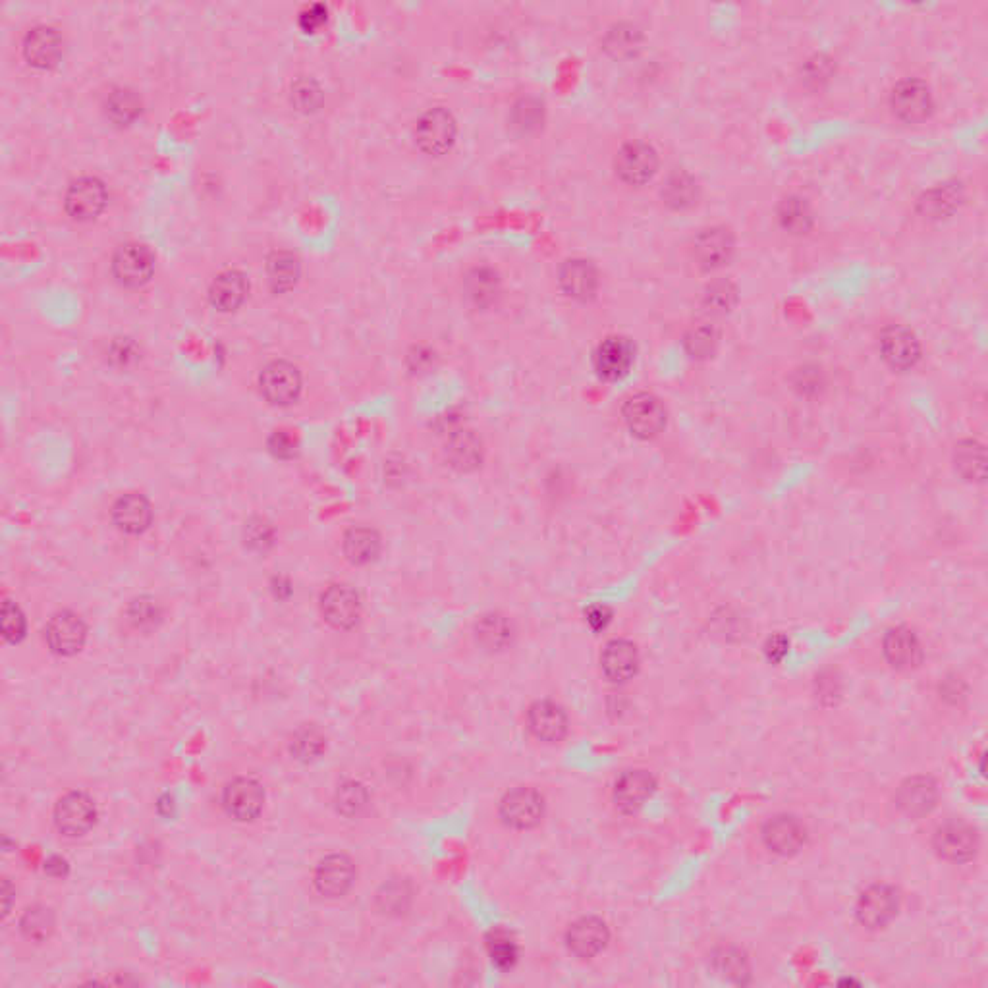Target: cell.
Listing matches in <instances>:
<instances>
[{
  "label": "cell",
  "instance_id": "cell-1",
  "mask_svg": "<svg viewBox=\"0 0 988 988\" xmlns=\"http://www.w3.org/2000/svg\"><path fill=\"white\" fill-rule=\"evenodd\" d=\"M888 107L904 124H923L933 116V89L919 78H904L892 85Z\"/></svg>",
  "mask_w": 988,
  "mask_h": 988
},
{
  "label": "cell",
  "instance_id": "cell-2",
  "mask_svg": "<svg viewBox=\"0 0 988 988\" xmlns=\"http://www.w3.org/2000/svg\"><path fill=\"white\" fill-rule=\"evenodd\" d=\"M659 166L657 149L651 143L639 139L624 143L614 157L616 176L633 188L649 184L659 172Z\"/></svg>",
  "mask_w": 988,
  "mask_h": 988
},
{
  "label": "cell",
  "instance_id": "cell-3",
  "mask_svg": "<svg viewBox=\"0 0 988 988\" xmlns=\"http://www.w3.org/2000/svg\"><path fill=\"white\" fill-rule=\"evenodd\" d=\"M736 251L734 232L726 226H707L699 230L689 246L693 263L703 271H716L730 263Z\"/></svg>",
  "mask_w": 988,
  "mask_h": 988
},
{
  "label": "cell",
  "instance_id": "cell-4",
  "mask_svg": "<svg viewBox=\"0 0 988 988\" xmlns=\"http://www.w3.org/2000/svg\"><path fill=\"white\" fill-rule=\"evenodd\" d=\"M458 136V122L444 107H435L421 114L415 126V141L427 155H444L452 149Z\"/></svg>",
  "mask_w": 988,
  "mask_h": 988
},
{
  "label": "cell",
  "instance_id": "cell-5",
  "mask_svg": "<svg viewBox=\"0 0 988 988\" xmlns=\"http://www.w3.org/2000/svg\"><path fill=\"white\" fill-rule=\"evenodd\" d=\"M624 423L637 439H655L666 427V410L659 398L647 392L630 396L622 408Z\"/></svg>",
  "mask_w": 988,
  "mask_h": 988
},
{
  "label": "cell",
  "instance_id": "cell-6",
  "mask_svg": "<svg viewBox=\"0 0 988 988\" xmlns=\"http://www.w3.org/2000/svg\"><path fill=\"white\" fill-rule=\"evenodd\" d=\"M265 805V790L255 778L240 776L230 780L222 790V807L238 823L255 821Z\"/></svg>",
  "mask_w": 988,
  "mask_h": 988
},
{
  "label": "cell",
  "instance_id": "cell-7",
  "mask_svg": "<svg viewBox=\"0 0 988 988\" xmlns=\"http://www.w3.org/2000/svg\"><path fill=\"white\" fill-rule=\"evenodd\" d=\"M56 830L68 838H80L97 823V807L85 792H68L55 805Z\"/></svg>",
  "mask_w": 988,
  "mask_h": 988
},
{
  "label": "cell",
  "instance_id": "cell-8",
  "mask_svg": "<svg viewBox=\"0 0 988 988\" xmlns=\"http://www.w3.org/2000/svg\"><path fill=\"white\" fill-rule=\"evenodd\" d=\"M155 259L151 249L139 242H128L118 247L112 257V273L124 286L138 288L153 275Z\"/></svg>",
  "mask_w": 988,
  "mask_h": 988
},
{
  "label": "cell",
  "instance_id": "cell-9",
  "mask_svg": "<svg viewBox=\"0 0 988 988\" xmlns=\"http://www.w3.org/2000/svg\"><path fill=\"white\" fill-rule=\"evenodd\" d=\"M259 386L267 402L273 406H288L300 396L302 375L298 367L288 361H273L263 369Z\"/></svg>",
  "mask_w": 988,
  "mask_h": 988
},
{
  "label": "cell",
  "instance_id": "cell-10",
  "mask_svg": "<svg viewBox=\"0 0 988 988\" xmlns=\"http://www.w3.org/2000/svg\"><path fill=\"white\" fill-rule=\"evenodd\" d=\"M45 639L55 655L74 657L85 645L87 626L76 612L62 610L49 620L45 628Z\"/></svg>",
  "mask_w": 988,
  "mask_h": 988
},
{
  "label": "cell",
  "instance_id": "cell-11",
  "mask_svg": "<svg viewBox=\"0 0 988 988\" xmlns=\"http://www.w3.org/2000/svg\"><path fill=\"white\" fill-rule=\"evenodd\" d=\"M880 356L896 371H909L921 359V342L913 330L894 325L882 330L879 338Z\"/></svg>",
  "mask_w": 988,
  "mask_h": 988
},
{
  "label": "cell",
  "instance_id": "cell-12",
  "mask_svg": "<svg viewBox=\"0 0 988 988\" xmlns=\"http://www.w3.org/2000/svg\"><path fill=\"white\" fill-rule=\"evenodd\" d=\"M64 205L74 219H95L107 205V188L95 176H82L70 184L64 195Z\"/></svg>",
  "mask_w": 988,
  "mask_h": 988
},
{
  "label": "cell",
  "instance_id": "cell-13",
  "mask_svg": "<svg viewBox=\"0 0 988 988\" xmlns=\"http://www.w3.org/2000/svg\"><path fill=\"white\" fill-rule=\"evenodd\" d=\"M321 612L336 630H352L361 618V601L356 589L344 583L330 585L321 595Z\"/></svg>",
  "mask_w": 988,
  "mask_h": 988
},
{
  "label": "cell",
  "instance_id": "cell-14",
  "mask_svg": "<svg viewBox=\"0 0 988 988\" xmlns=\"http://www.w3.org/2000/svg\"><path fill=\"white\" fill-rule=\"evenodd\" d=\"M898 909V892L886 884H877L861 894L857 902V919L869 929H879L896 917Z\"/></svg>",
  "mask_w": 988,
  "mask_h": 988
},
{
  "label": "cell",
  "instance_id": "cell-15",
  "mask_svg": "<svg viewBox=\"0 0 988 988\" xmlns=\"http://www.w3.org/2000/svg\"><path fill=\"white\" fill-rule=\"evenodd\" d=\"M545 803L543 797L533 788H516L502 799L500 815L504 823L518 830L533 828L543 819Z\"/></svg>",
  "mask_w": 988,
  "mask_h": 988
},
{
  "label": "cell",
  "instance_id": "cell-16",
  "mask_svg": "<svg viewBox=\"0 0 988 988\" xmlns=\"http://www.w3.org/2000/svg\"><path fill=\"white\" fill-rule=\"evenodd\" d=\"M356 880L354 861L344 853L327 855L315 869V888L327 898H342Z\"/></svg>",
  "mask_w": 988,
  "mask_h": 988
},
{
  "label": "cell",
  "instance_id": "cell-17",
  "mask_svg": "<svg viewBox=\"0 0 988 988\" xmlns=\"http://www.w3.org/2000/svg\"><path fill=\"white\" fill-rule=\"evenodd\" d=\"M965 201V188L958 180H946L929 188L917 199V213L925 220L950 219Z\"/></svg>",
  "mask_w": 988,
  "mask_h": 988
},
{
  "label": "cell",
  "instance_id": "cell-18",
  "mask_svg": "<svg viewBox=\"0 0 988 988\" xmlns=\"http://www.w3.org/2000/svg\"><path fill=\"white\" fill-rule=\"evenodd\" d=\"M558 284L568 298L587 302L595 298L599 290V271L591 261L574 257L564 261V265L560 267Z\"/></svg>",
  "mask_w": 988,
  "mask_h": 988
},
{
  "label": "cell",
  "instance_id": "cell-19",
  "mask_svg": "<svg viewBox=\"0 0 988 988\" xmlns=\"http://www.w3.org/2000/svg\"><path fill=\"white\" fill-rule=\"evenodd\" d=\"M977 846V834L967 824L946 823L934 834V848L938 855L954 863L971 861L977 853Z\"/></svg>",
  "mask_w": 988,
  "mask_h": 988
},
{
  "label": "cell",
  "instance_id": "cell-20",
  "mask_svg": "<svg viewBox=\"0 0 988 988\" xmlns=\"http://www.w3.org/2000/svg\"><path fill=\"white\" fill-rule=\"evenodd\" d=\"M633 365V346L630 340L610 336L603 340L595 352V369L604 381L624 379Z\"/></svg>",
  "mask_w": 988,
  "mask_h": 988
},
{
  "label": "cell",
  "instance_id": "cell-21",
  "mask_svg": "<svg viewBox=\"0 0 988 988\" xmlns=\"http://www.w3.org/2000/svg\"><path fill=\"white\" fill-rule=\"evenodd\" d=\"M608 938L610 934L604 921L597 917H583L570 927V931L566 934V944L574 956L581 960H589L603 952L608 944Z\"/></svg>",
  "mask_w": 988,
  "mask_h": 988
},
{
  "label": "cell",
  "instance_id": "cell-22",
  "mask_svg": "<svg viewBox=\"0 0 988 988\" xmlns=\"http://www.w3.org/2000/svg\"><path fill=\"white\" fill-rule=\"evenodd\" d=\"M763 840L772 853L788 857L801 850L805 842V826L792 815H778L765 824Z\"/></svg>",
  "mask_w": 988,
  "mask_h": 988
},
{
  "label": "cell",
  "instance_id": "cell-23",
  "mask_svg": "<svg viewBox=\"0 0 988 988\" xmlns=\"http://www.w3.org/2000/svg\"><path fill=\"white\" fill-rule=\"evenodd\" d=\"M62 37L51 26H35L24 37V56L35 68H51L62 56Z\"/></svg>",
  "mask_w": 988,
  "mask_h": 988
},
{
  "label": "cell",
  "instance_id": "cell-24",
  "mask_svg": "<svg viewBox=\"0 0 988 988\" xmlns=\"http://www.w3.org/2000/svg\"><path fill=\"white\" fill-rule=\"evenodd\" d=\"M527 724L537 740L547 743L562 740L568 732V716L562 707L550 701L535 703L527 714Z\"/></svg>",
  "mask_w": 988,
  "mask_h": 988
},
{
  "label": "cell",
  "instance_id": "cell-25",
  "mask_svg": "<svg viewBox=\"0 0 988 988\" xmlns=\"http://www.w3.org/2000/svg\"><path fill=\"white\" fill-rule=\"evenodd\" d=\"M936 799H938V788L931 778L925 776L909 778L900 786V792L896 796L898 807L911 819L929 815L936 805Z\"/></svg>",
  "mask_w": 988,
  "mask_h": 988
},
{
  "label": "cell",
  "instance_id": "cell-26",
  "mask_svg": "<svg viewBox=\"0 0 988 988\" xmlns=\"http://www.w3.org/2000/svg\"><path fill=\"white\" fill-rule=\"evenodd\" d=\"M604 676L610 682H628L635 676L639 666V655L635 645L626 639H614L604 647L601 657Z\"/></svg>",
  "mask_w": 988,
  "mask_h": 988
},
{
  "label": "cell",
  "instance_id": "cell-27",
  "mask_svg": "<svg viewBox=\"0 0 988 988\" xmlns=\"http://www.w3.org/2000/svg\"><path fill=\"white\" fill-rule=\"evenodd\" d=\"M151 504L141 494H124L112 506V520L124 533L139 535L151 525Z\"/></svg>",
  "mask_w": 988,
  "mask_h": 988
},
{
  "label": "cell",
  "instance_id": "cell-28",
  "mask_svg": "<svg viewBox=\"0 0 988 988\" xmlns=\"http://www.w3.org/2000/svg\"><path fill=\"white\" fill-rule=\"evenodd\" d=\"M655 786V778L647 770H628L614 786V799L620 809L635 811L653 796Z\"/></svg>",
  "mask_w": 988,
  "mask_h": 988
},
{
  "label": "cell",
  "instance_id": "cell-29",
  "mask_svg": "<svg viewBox=\"0 0 988 988\" xmlns=\"http://www.w3.org/2000/svg\"><path fill=\"white\" fill-rule=\"evenodd\" d=\"M776 220L790 236H807L815 226V211L801 195H786L776 207Z\"/></svg>",
  "mask_w": 988,
  "mask_h": 988
},
{
  "label": "cell",
  "instance_id": "cell-30",
  "mask_svg": "<svg viewBox=\"0 0 988 988\" xmlns=\"http://www.w3.org/2000/svg\"><path fill=\"white\" fill-rule=\"evenodd\" d=\"M247 290H249V284H247L246 275L230 269V271L220 273L213 280L211 290H209V298L217 309L228 313V311L238 309L242 303L246 302Z\"/></svg>",
  "mask_w": 988,
  "mask_h": 988
},
{
  "label": "cell",
  "instance_id": "cell-31",
  "mask_svg": "<svg viewBox=\"0 0 988 988\" xmlns=\"http://www.w3.org/2000/svg\"><path fill=\"white\" fill-rule=\"evenodd\" d=\"M660 197L666 207L674 211H686L699 199V184L686 170H674L666 176Z\"/></svg>",
  "mask_w": 988,
  "mask_h": 988
},
{
  "label": "cell",
  "instance_id": "cell-32",
  "mask_svg": "<svg viewBox=\"0 0 988 988\" xmlns=\"http://www.w3.org/2000/svg\"><path fill=\"white\" fill-rule=\"evenodd\" d=\"M884 655L896 668H913L921 660L919 639L907 628H894L884 637Z\"/></svg>",
  "mask_w": 988,
  "mask_h": 988
},
{
  "label": "cell",
  "instance_id": "cell-33",
  "mask_svg": "<svg viewBox=\"0 0 988 988\" xmlns=\"http://www.w3.org/2000/svg\"><path fill=\"white\" fill-rule=\"evenodd\" d=\"M446 456L456 469L471 471L481 464L483 458L481 442L471 431L456 429L446 440Z\"/></svg>",
  "mask_w": 988,
  "mask_h": 988
},
{
  "label": "cell",
  "instance_id": "cell-34",
  "mask_svg": "<svg viewBox=\"0 0 988 988\" xmlns=\"http://www.w3.org/2000/svg\"><path fill=\"white\" fill-rule=\"evenodd\" d=\"M344 554L356 566H365V564L375 562L381 554L379 533L369 529V527L350 529L344 537Z\"/></svg>",
  "mask_w": 988,
  "mask_h": 988
},
{
  "label": "cell",
  "instance_id": "cell-35",
  "mask_svg": "<svg viewBox=\"0 0 988 988\" xmlns=\"http://www.w3.org/2000/svg\"><path fill=\"white\" fill-rule=\"evenodd\" d=\"M302 273L300 259L292 251H273L267 259V276L269 284L275 292H288L292 290Z\"/></svg>",
  "mask_w": 988,
  "mask_h": 988
},
{
  "label": "cell",
  "instance_id": "cell-36",
  "mask_svg": "<svg viewBox=\"0 0 988 988\" xmlns=\"http://www.w3.org/2000/svg\"><path fill=\"white\" fill-rule=\"evenodd\" d=\"M545 116H547L545 103L539 97H535V95H527V97L518 99L516 105L512 107L510 124H512V128L518 134L531 136V134H537L543 128Z\"/></svg>",
  "mask_w": 988,
  "mask_h": 988
},
{
  "label": "cell",
  "instance_id": "cell-37",
  "mask_svg": "<svg viewBox=\"0 0 988 988\" xmlns=\"http://www.w3.org/2000/svg\"><path fill=\"white\" fill-rule=\"evenodd\" d=\"M467 300L475 307H489L494 303V298L498 296L500 290V280L489 267H475L469 271L464 282Z\"/></svg>",
  "mask_w": 988,
  "mask_h": 988
},
{
  "label": "cell",
  "instance_id": "cell-38",
  "mask_svg": "<svg viewBox=\"0 0 988 988\" xmlns=\"http://www.w3.org/2000/svg\"><path fill=\"white\" fill-rule=\"evenodd\" d=\"M55 927V911L51 907H28L20 919V931L35 944L47 942L55 933Z\"/></svg>",
  "mask_w": 988,
  "mask_h": 988
},
{
  "label": "cell",
  "instance_id": "cell-39",
  "mask_svg": "<svg viewBox=\"0 0 988 988\" xmlns=\"http://www.w3.org/2000/svg\"><path fill=\"white\" fill-rule=\"evenodd\" d=\"M105 112L116 124H130L141 112V97L130 87H116L105 101Z\"/></svg>",
  "mask_w": 988,
  "mask_h": 988
},
{
  "label": "cell",
  "instance_id": "cell-40",
  "mask_svg": "<svg viewBox=\"0 0 988 988\" xmlns=\"http://www.w3.org/2000/svg\"><path fill=\"white\" fill-rule=\"evenodd\" d=\"M126 618L134 630L151 632L163 622V606L155 597L141 595L128 604Z\"/></svg>",
  "mask_w": 988,
  "mask_h": 988
},
{
  "label": "cell",
  "instance_id": "cell-41",
  "mask_svg": "<svg viewBox=\"0 0 988 988\" xmlns=\"http://www.w3.org/2000/svg\"><path fill=\"white\" fill-rule=\"evenodd\" d=\"M956 467L965 479L983 481L987 471L985 446L977 440H963L960 446H956Z\"/></svg>",
  "mask_w": 988,
  "mask_h": 988
},
{
  "label": "cell",
  "instance_id": "cell-42",
  "mask_svg": "<svg viewBox=\"0 0 988 988\" xmlns=\"http://www.w3.org/2000/svg\"><path fill=\"white\" fill-rule=\"evenodd\" d=\"M334 803H336V809L340 815L354 819L367 809L369 790L359 780H346L338 786V790L334 794Z\"/></svg>",
  "mask_w": 988,
  "mask_h": 988
},
{
  "label": "cell",
  "instance_id": "cell-43",
  "mask_svg": "<svg viewBox=\"0 0 988 988\" xmlns=\"http://www.w3.org/2000/svg\"><path fill=\"white\" fill-rule=\"evenodd\" d=\"M325 749H327L325 736L313 726H303L290 740V753L300 763L317 761Z\"/></svg>",
  "mask_w": 988,
  "mask_h": 988
},
{
  "label": "cell",
  "instance_id": "cell-44",
  "mask_svg": "<svg viewBox=\"0 0 988 988\" xmlns=\"http://www.w3.org/2000/svg\"><path fill=\"white\" fill-rule=\"evenodd\" d=\"M643 35L641 31L632 24H618L612 29H608L604 37V49L616 58H626L632 56L641 49Z\"/></svg>",
  "mask_w": 988,
  "mask_h": 988
},
{
  "label": "cell",
  "instance_id": "cell-45",
  "mask_svg": "<svg viewBox=\"0 0 988 988\" xmlns=\"http://www.w3.org/2000/svg\"><path fill=\"white\" fill-rule=\"evenodd\" d=\"M477 639L489 651H500L512 641V626L504 616L491 614L477 624Z\"/></svg>",
  "mask_w": 988,
  "mask_h": 988
},
{
  "label": "cell",
  "instance_id": "cell-46",
  "mask_svg": "<svg viewBox=\"0 0 988 988\" xmlns=\"http://www.w3.org/2000/svg\"><path fill=\"white\" fill-rule=\"evenodd\" d=\"M738 300V290L728 280H716L707 286L703 294V303L709 313H728Z\"/></svg>",
  "mask_w": 988,
  "mask_h": 988
},
{
  "label": "cell",
  "instance_id": "cell-47",
  "mask_svg": "<svg viewBox=\"0 0 988 988\" xmlns=\"http://www.w3.org/2000/svg\"><path fill=\"white\" fill-rule=\"evenodd\" d=\"M718 346V332L713 325H697L687 332L686 350L687 354L697 359L713 356L714 350Z\"/></svg>",
  "mask_w": 988,
  "mask_h": 988
},
{
  "label": "cell",
  "instance_id": "cell-48",
  "mask_svg": "<svg viewBox=\"0 0 988 988\" xmlns=\"http://www.w3.org/2000/svg\"><path fill=\"white\" fill-rule=\"evenodd\" d=\"M292 103L303 110V112H313L319 109L323 103V89L317 80L302 76L292 83Z\"/></svg>",
  "mask_w": 988,
  "mask_h": 988
},
{
  "label": "cell",
  "instance_id": "cell-49",
  "mask_svg": "<svg viewBox=\"0 0 988 988\" xmlns=\"http://www.w3.org/2000/svg\"><path fill=\"white\" fill-rule=\"evenodd\" d=\"M834 76L832 58L826 55H813L805 60L801 68V82L811 89H821L824 83Z\"/></svg>",
  "mask_w": 988,
  "mask_h": 988
},
{
  "label": "cell",
  "instance_id": "cell-50",
  "mask_svg": "<svg viewBox=\"0 0 988 988\" xmlns=\"http://www.w3.org/2000/svg\"><path fill=\"white\" fill-rule=\"evenodd\" d=\"M2 635L8 643H20L26 635L24 612L12 601L2 604Z\"/></svg>",
  "mask_w": 988,
  "mask_h": 988
},
{
  "label": "cell",
  "instance_id": "cell-51",
  "mask_svg": "<svg viewBox=\"0 0 988 988\" xmlns=\"http://www.w3.org/2000/svg\"><path fill=\"white\" fill-rule=\"evenodd\" d=\"M412 898V892L406 882H390L385 884L383 890L379 892V906L388 913H400L404 911L408 902Z\"/></svg>",
  "mask_w": 988,
  "mask_h": 988
},
{
  "label": "cell",
  "instance_id": "cell-52",
  "mask_svg": "<svg viewBox=\"0 0 988 988\" xmlns=\"http://www.w3.org/2000/svg\"><path fill=\"white\" fill-rule=\"evenodd\" d=\"M244 535H246V545L249 549L265 552V550L271 549V545H273L275 529L267 520L253 518L251 522L246 523Z\"/></svg>",
  "mask_w": 988,
  "mask_h": 988
},
{
  "label": "cell",
  "instance_id": "cell-53",
  "mask_svg": "<svg viewBox=\"0 0 988 988\" xmlns=\"http://www.w3.org/2000/svg\"><path fill=\"white\" fill-rule=\"evenodd\" d=\"M489 950H491V958L498 967H512L518 956L514 940L502 931L491 934Z\"/></svg>",
  "mask_w": 988,
  "mask_h": 988
},
{
  "label": "cell",
  "instance_id": "cell-54",
  "mask_svg": "<svg viewBox=\"0 0 988 988\" xmlns=\"http://www.w3.org/2000/svg\"><path fill=\"white\" fill-rule=\"evenodd\" d=\"M327 18H329V10L325 4H311V6H305L300 14V26H302L305 31H317L319 28H323L327 24Z\"/></svg>",
  "mask_w": 988,
  "mask_h": 988
},
{
  "label": "cell",
  "instance_id": "cell-55",
  "mask_svg": "<svg viewBox=\"0 0 988 988\" xmlns=\"http://www.w3.org/2000/svg\"><path fill=\"white\" fill-rule=\"evenodd\" d=\"M271 450L280 458H290L296 452V440L292 439L288 433L280 431L271 437Z\"/></svg>",
  "mask_w": 988,
  "mask_h": 988
},
{
  "label": "cell",
  "instance_id": "cell-56",
  "mask_svg": "<svg viewBox=\"0 0 988 988\" xmlns=\"http://www.w3.org/2000/svg\"><path fill=\"white\" fill-rule=\"evenodd\" d=\"M45 873L53 879H64L68 873H70V865L64 857L60 855H53L45 861Z\"/></svg>",
  "mask_w": 988,
  "mask_h": 988
},
{
  "label": "cell",
  "instance_id": "cell-57",
  "mask_svg": "<svg viewBox=\"0 0 988 988\" xmlns=\"http://www.w3.org/2000/svg\"><path fill=\"white\" fill-rule=\"evenodd\" d=\"M587 622L591 624L593 630H604L610 622V610L604 606H595L587 612Z\"/></svg>",
  "mask_w": 988,
  "mask_h": 988
},
{
  "label": "cell",
  "instance_id": "cell-58",
  "mask_svg": "<svg viewBox=\"0 0 988 988\" xmlns=\"http://www.w3.org/2000/svg\"><path fill=\"white\" fill-rule=\"evenodd\" d=\"M788 649H790V643L786 641V637L776 635V637L769 639L767 655H769L770 660H782L788 655Z\"/></svg>",
  "mask_w": 988,
  "mask_h": 988
},
{
  "label": "cell",
  "instance_id": "cell-59",
  "mask_svg": "<svg viewBox=\"0 0 988 988\" xmlns=\"http://www.w3.org/2000/svg\"><path fill=\"white\" fill-rule=\"evenodd\" d=\"M14 888L10 884V880H2V915L4 919L10 915V909H12V896H14Z\"/></svg>",
  "mask_w": 988,
  "mask_h": 988
},
{
  "label": "cell",
  "instance_id": "cell-60",
  "mask_svg": "<svg viewBox=\"0 0 988 988\" xmlns=\"http://www.w3.org/2000/svg\"><path fill=\"white\" fill-rule=\"evenodd\" d=\"M174 807H176V803H174V797L170 796V794H165V796L159 797L157 811H159V815H161V817H165V819L172 817V815H174Z\"/></svg>",
  "mask_w": 988,
  "mask_h": 988
}]
</instances>
